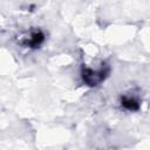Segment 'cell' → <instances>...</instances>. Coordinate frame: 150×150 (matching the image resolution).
I'll use <instances>...</instances> for the list:
<instances>
[{
  "mask_svg": "<svg viewBox=\"0 0 150 150\" xmlns=\"http://www.w3.org/2000/svg\"><path fill=\"white\" fill-rule=\"evenodd\" d=\"M110 67L103 63L98 69H91L88 67H83L81 71V76L83 82L89 87H96L102 83L109 75Z\"/></svg>",
  "mask_w": 150,
  "mask_h": 150,
  "instance_id": "cell-1",
  "label": "cell"
},
{
  "mask_svg": "<svg viewBox=\"0 0 150 150\" xmlns=\"http://www.w3.org/2000/svg\"><path fill=\"white\" fill-rule=\"evenodd\" d=\"M45 42V33L41 29H34L29 33L27 38L23 39L22 45L27 48L36 49Z\"/></svg>",
  "mask_w": 150,
  "mask_h": 150,
  "instance_id": "cell-2",
  "label": "cell"
},
{
  "mask_svg": "<svg viewBox=\"0 0 150 150\" xmlns=\"http://www.w3.org/2000/svg\"><path fill=\"white\" fill-rule=\"evenodd\" d=\"M121 107L128 111H137L141 108V101L135 95H123L121 96Z\"/></svg>",
  "mask_w": 150,
  "mask_h": 150,
  "instance_id": "cell-3",
  "label": "cell"
}]
</instances>
